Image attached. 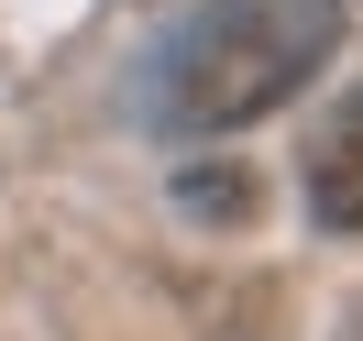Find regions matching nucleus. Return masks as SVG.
I'll use <instances>...</instances> for the list:
<instances>
[{"instance_id": "nucleus-1", "label": "nucleus", "mask_w": 363, "mask_h": 341, "mask_svg": "<svg viewBox=\"0 0 363 341\" xmlns=\"http://www.w3.org/2000/svg\"><path fill=\"white\" fill-rule=\"evenodd\" d=\"M341 45L330 0H199L143 55V133H242L286 111Z\"/></svg>"}, {"instance_id": "nucleus-2", "label": "nucleus", "mask_w": 363, "mask_h": 341, "mask_svg": "<svg viewBox=\"0 0 363 341\" xmlns=\"http://www.w3.org/2000/svg\"><path fill=\"white\" fill-rule=\"evenodd\" d=\"M297 199H308L319 231L363 242V77L308 121V143H297Z\"/></svg>"}, {"instance_id": "nucleus-3", "label": "nucleus", "mask_w": 363, "mask_h": 341, "mask_svg": "<svg viewBox=\"0 0 363 341\" xmlns=\"http://www.w3.org/2000/svg\"><path fill=\"white\" fill-rule=\"evenodd\" d=\"M187 220H253V177L242 165H199V177H177Z\"/></svg>"}]
</instances>
